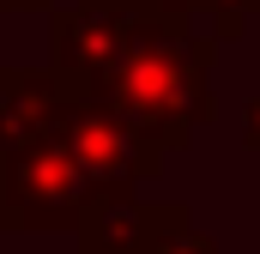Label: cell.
<instances>
[{
	"mask_svg": "<svg viewBox=\"0 0 260 254\" xmlns=\"http://www.w3.org/2000/svg\"><path fill=\"white\" fill-rule=\"evenodd\" d=\"M139 254H218V242L194 230V218H188V206H157V218H151V236H145V248Z\"/></svg>",
	"mask_w": 260,
	"mask_h": 254,
	"instance_id": "cell-8",
	"label": "cell"
},
{
	"mask_svg": "<svg viewBox=\"0 0 260 254\" xmlns=\"http://www.w3.org/2000/svg\"><path fill=\"white\" fill-rule=\"evenodd\" d=\"M49 24H55V61L49 67L61 79H73V85L97 91L127 61L133 37L145 24V6H85V0H73V6L49 12Z\"/></svg>",
	"mask_w": 260,
	"mask_h": 254,
	"instance_id": "cell-4",
	"label": "cell"
},
{
	"mask_svg": "<svg viewBox=\"0 0 260 254\" xmlns=\"http://www.w3.org/2000/svg\"><path fill=\"white\" fill-rule=\"evenodd\" d=\"M212 55H218V37H206L200 24H176V18L145 12L127 61L91 97L109 103L157 151H182L218 115V103H212Z\"/></svg>",
	"mask_w": 260,
	"mask_h": 254,
	"instance_id": "cell-1",
	"label": "cell"
},
{
	"mask_svg": "<svg viewBox=\"0 0 260 254\" xmlns=\"http://www.w3.org/2000/svg\"><path fill=\"white\" fill-rule=\"evenodd\" d=\"M67 103L73 79H61L55 67H0V157L61 133Z\"/></svg>",
	"mask_w": 260,
	"mask_h": 254,
	"instance_id": "cell-5",
	"label": "cell"
},
{
	"mask_svg": "<svg viewBox=\"0 0 260 254\" xmlns=\"http://www.w3.org/2000/svg\"><path fill=\"white\" fill-rule=\"evenodd\" d=\"M103 206L61 133L0 157V230H73Z\"/></svg>",
	"mask_w": 260,
	"mask_h": 254,
	"instance_id": "cell-2",
	"label": "cell"
},
{
	"mask_svg": "<svg viewBox=\"0 0 260 254\" xmlns=\"http://www.w3.org/2000/svg\"><path fill=\"white\" fill-rule=\"evenodd\" d=\"M0 12H55V0H0Z\"/></svg>",
	"mask_w": 260,
	"mask_h": 254,
	"instance_id": "cell-10",
	"label": "cell"
},
{
	"mask_svg": "<svg viewBox=\"0 0 260 254\" xmlns=\"http://www.w3.org/2000/svg\"><path fill=\"white\" fill-rule=\"evenodd\" d=\"M176 6L182 0H145V12H157V18H176Z\"/></svg>",
	"mask_w": 260,
	"mask_h": 254,
	"instance_id": "cell-11",
	"label": "cell"
},
{
	"mask_svg": "<svg viewBox=\"0 0 260 254\" xmlns=\"http://www.w3.org/2000/svg\"><path fill=\"white\" fill-rule=\"evenodd\" d=\"M157 206L145 200H103L85 224H79V254H139L151 236Z\"/></svg>",
	"mask_w": 260,
	"mask_h": 254,
	"instance_id": "cell-6",
	"label": "cell"
},
{
	"mask_svg": "<svg viewBox=\"0 0 260 254\" xmlns=\"http://www.w3.org/2000/svg\"><path fill=\"white\" fill-rule=\"evenodd\" d=\"M254 18H260V0H182V6H176V24H200V30L218 37V43L242 37Z\"/></svg>",
	"mask_w": 260,
	"mask_h": 254,
	"instance_id": "cell-7",
	"label": "cell"
},
{
	"mask_svg": "<svg viewBox=\"0 0 260 254\" xmlns=\"http://www.w3.org/2000/svg\"><path fill=\"white\" fill-rule=\"evenodd\" d=\"M85 6H145V0H85Z\"/></svg>",
	"mask_w": 260,
	"mask_h": 254,
	"instance_id": "cell-12",
	"label": "cell"
},
{
	"mask_svg": "<svg viewBox=\"0 0 260 254\" xmlns=\"http://www.w3.org/2000/svg\"><path fill=\"white\" fill-rule=\"evenodd\" d=\"M242 145L260 151V97H248V109H242Z\"/></svg>",
	"mask_w": 260,
	"mask_h": 254,
	"instance_id": "cell-9",
	"label": "cell"
},
{
	"mask_svg": "<svg viewBox=\"0 0 260 254\" xmlns=\"http://www.w3.org/2000/svg\"><path fill=\"white\" fill-rule=\"evenodd\" d=\"M61 139L103 200H139V182H151L157 164H164V151L145 133H133L109 103H97L85 85H73V103L61 115Z\"/></svg>",
	"mask_w": 260,
	"mask_h": 254,
	"instance_id": "cell-3",
	"label": "cell"
}]
</instances>
